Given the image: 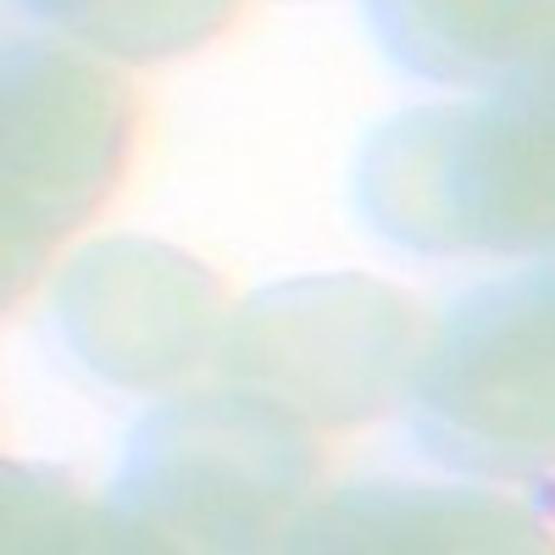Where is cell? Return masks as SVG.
<instances>
[{"label":"cell","instance_id":"cell-1","mask_svg":"<svg viewBox=\"0 0 555 555\" xmlns=\"http://www.w3.org/2000/svg\"><path fill=\"white\" fill-rule=\"evenodd\" d=\"M366 222L423 256L555 245V83L411 106L361 151Z\"/></svg>","mask_w":555,"mask_h":555},{"label":"cell","instance_id":"cell-2","mask_svg":"<svg viewBox=\"0 0 555 555\" xmlns=\"http://www.w3.org/2000/svg\"><path fill=\"white\" fill-rule=\"evenodd\" d=\"M322 483L328 455L306 423L217 384L162 400L133 428L112 517L139 550H261L289 544Z\"/></svg>","mask_w":555,"mask_h":555},{"label":"cell","instance_id":"cell-3","mask_svg":"<svg viewBox=\"0 0 555 555\" xmlns=\"http://www.w3.org/2000/svg\"><path fill=\"white\" fill-rule=\"evenodd\" d=\"M428 339L434 322L405 289L361 272H311L234 306L211 373L222 389L328 434L411 400Z\"/></svg>","mask_w":555,"mask_h":555},{"label":"cell","instance_id":"cell-4","mask_svg":"<svg viewBox=\"0 0 555 555\" xmlns=\"http://www.w3.org/2000/svg\"><path fill=\"white\" fill-rule=\"evenodd\" d=\"M139 89L112 62L62 39H12L0 95L7 306H17L56 250L117 195L139 145Z\"/></svg>","mask_w":555,"mask_h":555},{"label":"cell","instance_id":"cell-5","mask_svg":"<svg viewBox=\"0 0 555 555\" xmlns=\"http://www.w3.org/2000/svg\"><path fill=\"white\" fill-rule=\"evenodd\" d=\"M411 423L455 473L555 478V256L450 306L416 366Z\"/></svg>","mask_w":555,"mask_h":555},{"label":"cell","instance_id":"cell-6","mask_svg":"<svg viewBox=\"0 0 555 555\" xmlns=\"http://www.w3.org/2000/svg\"><path fill=\"white\" fill-rule=\"evenodd\" d=\"M228 317V278L156 240L89 245L56 289V322L78 366L128 395H178L217 366Z\"/></svg>","mask_w":555,"mask_h":555},{"label":"cell","instance_id":"cell-7","mask_svg":"<svg viewBox=\"0 0 555 555\" xmlns=\"http://www.w3.org/2000/svg\"><path fill=\"white\" fill-rule=\"evenodd\" d=\"M544 522L500 489H444V483H356L328 489L289 550H384V555H434V550H544Z\"/></svg>","mask_w":555,"mask_h":555},{"label":"cell","instance_id":"cell-8","mask_svg":"<svg viewBox=\"0 0 555 555\" xmlns=\"http://www.w3.org/2000/svg\"><path fill=\"white\" fill-rule=\"evenodd\" d=\"M384 51L450 89H505L555 51V0H366Z\"/></svg>","mask_w":555,"mask_h":555},{"label":"cell","instance_id":"cell-9","mask_svg":"<svg viewBox=\"0 0 555 555\" xmlns=\"http://www.w3.org/2000/svg\"><path fill=\"white\" fill-rule=\"evenodd\" d=\"M44 23L117 62H156L211 44L245 0H23Z\"/></svg>","mask_w":555,"mask_h":555},{"label":"cell","instance_id":"cell-10","mask_svg":"<svg viewBox=\"0 0 555 555\" xmlns=\"http://www.w3.org/2000/svg\"><path fill=\"white\" fill-rule=\"evenodd\" d=\"M7 544L12 550H83L122 544L112 505L95 512L67 478L39 467H7Z\"/></svg>","mask_w":555,"mask_h":555},{"label":"cell","instance_id":"cell-11","mask_svg":"<svg viewBox=\"0 0 555 555\" xmlns=\"http://www.w3.org/2000/svg\"><path fill=\"white\" fill-rule=\"evenodd\" d=\"M528 78H539V83H555V51H550V56H544V62H539Z\"/></svg>","mask_w":555,"mask_h":555}]
</instances>
